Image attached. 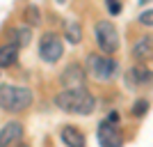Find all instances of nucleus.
I'll return each instance as SVG.
<instances>
[{
	"label": "nucleus",
	"instance_id": "f257e3e1",
	"mask_svg": "<svg viewBox=\"0 0 153 147\" xmlns=\"http://www.w3.org/2000/svg\"><path fill=\"white\" fill-rule=\"evenodd\" d=\"M55 106L64 113H73V115H89L94 113L96 99L87 87L80 90H64L59 94H55Z\"/></svg>",
	"mask_w": 153,
	"mask_h": 147
},
{
	"label": "nucleus",
	"instance_id": "f03ea898",
	"mask_svg": "<svg viewBox=\"0 0 153 147\" xmlns=\"http://www.w3.org/2000/svg\"><path fill=\"white\" fill-rule=\"evenodd\" d=\"M32 90L23 85H0V110L23 113L32 106Z\"/></svg>",
	"mask_w": 153,
	"mask_h": 147
},
{
	"label": "nucleus",
	"instance_id": "7ed1b4c3",
	"mask_svg": "<svg viewBox=\"0 0 153 147\" xmlns=\"http://www.w3.org/2000/svg\"><path fill=\"white\" fill-rule=\"evenodd\" d=\"M87 71L89 76L98 83H110L112 78L119 74V64H117L114 58L110 55H96V53H89L87 55Z\"/></svg>",
	"mask_w": 153,
	"mask_h": 147
},
{
	"label": "nucleus",
	"instance_id": "20e7f679",
	"mask_svg": "<svg viewBox=\"0 0 153 147\" xmlns=\"http://www.w3.org/2000/svg\"><path fill=\"white\" fill-rule=\"evenodd\" d=\"M94 37L103 55H114L119 51V32L112 21H98L94 28Z\"/></svg>",
	"mask_w": 153,
	"mask_h": 147
},
{
	"label": "nucleus",
	"instance_id": "39448f33",
	"mask_svg": "<svg viewBox=\"0 0 153 147\" xmlns=\"http://www.w3.org/2000/svg\"><path fill=\"white\" fill-rule=\"evenodd\" d=\"M64 55V44L55 32H44L39 39V58L46 64H55Z\"/></svg>",
	"mask_w": 153,
	"mask_h": 147
},
{
	"label": "nucleus",
	"instance_id": "423d86ee",
	"mask_svg": "<svg viewBox=\"0 0 153 147\" xmlns=\"http://www.w3.org/2000/svg\"><path fill=\"white\" fill-rule=\"evenodd\" d=\"M96 138H98V145L101 147H123V133L117 122H110L108 117L98 124V131H96Z\"/></svg>",
	"mask_w": 153,
	"mask_h": 147
},
{
	"label": "nucleus",
	"instance_id": "0eeeda50",
	"mask_svg": "<svg viewBox=\"0 0 153 147\" xmlns=\"http://www.w3.org/2000/svg\"><path fill=\"white\" fill-rule=\"evenodd\" d=\"M59 81H62L64 90H80V87H85V85H87V71H85L82 64L71 62L69 67L62 71Z\"/></svg>",
	"mask_w": 153,
	"mask_h": 147
},
{
	"label": "nucleus",
	"instance_id": "6e6552de",
	"mask_svg": "<svg viewBox=\"0 0 153 147\" xmlns=\"http://www.w3.org/2000/svg\"><path fill=\"white\" fill-rule=\"evenodd\" d=\"M23 138V124L21 122H7L0 129V147H16V142Z\"/></svg>",
	"mask_w": 153,
	"mask_h": 147
},
{
	"label": "nucleus",
	"instance_id": "1a4fd4ad",
	"mask_svg": "<svg viewBox=\"0 0 153 147\" xmlns=\"http://www.w3.org/2000/svg\"><path fill=\"white\" fill-rule=\"evenodd\" d=\"M133 58L135 60H153V35H144L142 39H137L133 46Z\"/></svg>",
	"mask_w": 153,
	"mask_h": 147
},
{
	"label": "nucleus",
	"instance_id": "9d476101",
	"mask_svg": "<svg viewBox=\"0 0 153 147\" xmlns=\"http://www.w3.org/2000/svg\"><path fill=\"white\" fill-rule=\"evenodd\" d=\"M59 138L66 147H85V133L78 127H64L59 131Z\"/></svg>",
	"mask_w": 153,
	"mask_h": 147
},
{
	"label": "nucleus",
	"instance_id": "9b49d317",
	"mask_svg": "<svg viewBox=\"0 0 153 147\" xmlns=\"http://www.w3.org/2000/svg\"><path fill=\"white\" fill-rule=\"evenodd\" d=\"M19 60V46L14 44H2L0 46V69H5V67H14Z\"/></svg>",
	"mask_w": 153,
	"mask_h": 147
},
{
	"label": "nucleus",
	"instance_id": "f8f14e48",
	"mask_svg": "<svg viewBox=\"0 0 153 147\" xmlns=\"http://www.w3.org/2000/svg\"><path fill=\"white\" fill-rule=\"evenodd\" d=\"M64 37H66V41L69 44H80L82 41V28H80V23L73 19H66L64 21Z\"/></svg>",
	"mask_w": 153,
	"mask_h": 147
},
{
	"label": "nucleus",
	"instance_id": "ddd939ff",
	"mask_svg": "<svg viewBox=\"0 0 153 147\" xmlns=\"http://www.w3.org/2000/svg\"><path fill=\"white\" fill-rule=\"evenodd\" d=\"M126 76H128V81H130L133 85H142V83H151L153 81V71L140 64V67H133Z\"/></svg>",
	"mask_w": 153,
	"mask_h": 147
},
{
	"label": "nucleus",
	"instance_id": "4468645a",
	"mask_svg": "<svg viewBox=\"0 0 153 147\" xmlns=\"http://www.w3.org/2000/svg\"><path fill=\"white\" fill-rule=\"evenodd\" d=\"M23 16H25L27 26H39V23H41V12H39L37 5H27L25 12H23Z\"/></svg>",
	"mask_w": 153,
	"mask_h": 147
},
{
	"label": "nucleus",
	"instance_id": "2eb2a0df",
	"mask_svg": "<svg viewBox=\"0 0 153 147\" xmlns=\"http://www.w3.org/2000/svg\"><path fill=\"white\" fill-rule=\"evenodd\" d=\"M14 37H16V41H14V44L19 46H27L30 44V28H16V30H14Z\"/></svg>",
	"mask_w": 153,
	"mask_h": 147
},
{
	"label": "nucleus",
	"instance_id": "dca6fc26",
	"mask_svg": "<svg viewBox=\"0 0 153 147\" xmlns=\"http://www.w3.org/2000/svg\"><path fill=\"white\" fill-rule=\"evenodd\" d=\"M146 110H149V101L146 99H137V101L133 103V115L135 117H144Z\"/></svg>",
	"mask_w": 153,
	"mask_h": 147
},
{
	"label": "nucleus",
	"instance_id": "f3484780",
	"mask_svg": "<svg viewBox=\"0 0 153 147\" xmlns=\"http://www.w3.org/2000/svg\"><path fill=\"white\" fill-rule=\"evenodd\" d=\"M105 5H108V12L112 14V16L121 14V2H119V0H105Z\"/></svg>",
	"mask_w": 153,
	"mask_h": 147
},
{
	"label": "nucleus",
	"instance_id": "a211bd4d",
	"mask_svg": "<svg viewBox=\"0 0 153 147\" xmlns=\"http://www.w3.org/2000/svg\"><path fill=\"white\" fill-rule=\"evenodd\" d=\"M137 19H140L142 26H153V9H146V12H142Z\"/></svg>",
	"mask_w": 153,
	"mask_h": 147
},
{
	"label": "nucleus",
	"instance_id": "6ab92c4d",
	"mask_svg": "<svg viewBox=\"0 0 153 147\" xmlns=\"http://www.w3.org/2000/svg\"><path fill=\"white\" fill-rule=\"evenodd\" d=\"M16 147H30V145H25V142H21V145H16Z\"/></svg>",
	"mask_w": 153,
	"mask_h": 147
},
{
	"label": "nucleus",
	"instance_id": "aec40b11",
	"mask_svg": "<svg viewBox=\"0 0 153 147\" xmlns=\"http://www.w3.org/2000/svg\"><path fill=\"white\" fill-rule=\"evenodd\" d=\"M140 2H142V5H146V2H151V0H140Z\"/></svg>",
	"mask_w": 153,
	"mask_h": 147
},
{
	"label": "nucleus",
	"instance_id": "412c9836",
	"mask_svg": "<svg viewBox=\"0 0 153 147\" xmlns=\"http://www.w3.org/2000/svg\"><path fill=\"white\" fill-rule=\"evenodd\" d=\"M57 2H64V0H57Z\"/></svg>",
	"mask_w": 153,
	"mask_h": 147
}]
</instances>
